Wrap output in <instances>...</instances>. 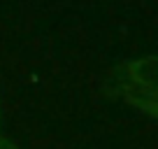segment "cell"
I'll use <instances>...</instances> for the list:
<instances>
[{
    "mask_svg": "<svg viewBox=\"0 0 158 149\" xmlns=\"http://www.w3.org/2000/svg\"><path fill=\"white\" fill-rule=\"evenodd\" d=\"M114 96L123 100H158V56L130 61L116 72Z\"/></svg>",
    "mask_w": 158,
    "mask_h": 149,
    "instance_id": "1",
    "label": "cell"
},
{
    "mask_svg": "<svg viewBox=\"0 0 158 149\" xmlns=\"http://www.w3.org/2000/svg\"><path fill=\"white\" fill-rule=\"evenodd\" d=\"M126 103H130L133 107H137L139 112H144V114H149V117H153V119H158V100L133 98V100H126Z\"/></svg>",
    "mask_w": 158,
    "mask_h": 149,
    "instance_id": "2",
    "label": "cell"
},
{
    "mask_svg": "<svg viewBox=\"0 0 158 149\" xmlns=\"http://www.w3.org/2000/svg\"><path fill=\"white\" fill-rule=\"evenodd\" d=\"M0 149H21V147H19V144H14L12 140H7L5 135L0 133Z\"/></svg>",
    "mask_w": 158,
    "mask_h": 149,
    "instance_id": "3",
    "label": "cell"
}]
</instances>
